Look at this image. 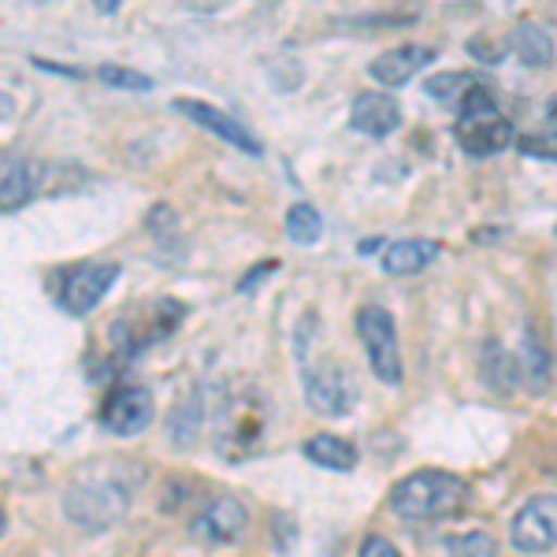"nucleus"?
Instances as JSON below:
<instances>
[{"mask_svg": "<svg viewBox=\"0 0 557 557\" xmlns=\"http://www.w3.org/2000/svg\"><path fill=\"white\" fill-rule=\"evenodd\" d=\"M472 502V491L465 480H457L450 472H412L406 480L394 483L391 491V509L409 524H438V520L461 517Z\"/></svg>", "mask_w": 557, "mask_h": 557, "instance_id": "f257e3e1", "label": "nucleus"}, {"mask_svg": "<svg viewBox=\"0 0 557 557\" xmlns=\"http://www.w3.org/2000/svg\"><path fill=\"white\" fill-rule=\"evenodd\" d=\"M215 450L227 461H242V457H253L264 443L268 431V401L257 386L246 391H231L227 398L215 409Z\"/></svg>", "mask_w": 557, "mask_h": 557, "instance_id": "f03ea898", "label": "nucleus"}, {"mask_svg": "<svg viewBox=\"0 0 557 557\" xmlns=\"http://www.w3.org/2000/svg\"><path fill=\"white\" fill-rule=\"evenodd\" d=\"M183 320V305L168 301V298H157L146 305V312H127L112 323V346H115V357L120 361H131L138 349H149L152 343L168 338L175 331V323Z\"/></svg>", "mask_w": 557, "mask_h": 557, "instance_id": "7ed1b4c3", "label": "nucleus"}, {"mask_svg": "<svg viewBox=\"0 0 557 557\" xmlns=\"http://www.w3.org/2000/svg\"><path fill=\"white\" fill-rule=\"evenodd\" d=\"M357 335H361V346L375 380L401 383V349H398V327H394L391 309H383V305H361L357 309Z\"/></svg>", "mask_w": 557, "mask_h": 557, "instance_id": "20e7f679", "label": "nucleus"}, {"mask_svg": "<svg viewBox=\"0 0 557 557\" xmlns=\"http://www.w3.org/2000/svg\"><path fill=\"white\" fill-rule=\"evenodd\" d=\"M127 491L120 487V483L112 480H78L71 483L67 491V517L75 520V524L89 528V532H97V528H108L112 520L123 517V509H127Z\"/></svg>", "mask_w": 557, "mask_h": 557, "instance_id": "39448f33", "label": "nucleus"}, {"mask_svg": "<svg viewBox=\"0 0 557 557\" xmlns=\"http://www.w3.org/2000/svg\"><path fill=\"white\" fill-rule=\"evenodd\" d=\"M115 278H120V264H108V260H83V264L60 272L57 298L71 317H86V312H94L97 301L112 290Z\"/></svg>", "mask_w": 557, "mask_h": 557, "instance_id": "423d86ee", "label": "nucleus"}, {"mask_svg": "<svg viewBox=\"0 0 557 557\" xmlns=\"http://www.w3.org/2000/svg\"><path fill=\"white\" fill-rule=\"evenodd\" d=\"M305 372V401L323 417H346L357 406V383L335 361L301 364Z\"/></svg>", "mask_w": 557, "mask_h": 557, "instance_id": "0eeeda50", "label": "nucleus"}, {"mask_svg": "<svg viewBox=\"0 0 557 557\" xmlns=\"http://www.w3.org/2000/svg\"><path fill=\"white\" fill-rule=\"evenodd\" d=\"M454 134H457V146L469 152V157L487 160L513 141V123L498 108H480V112H461Z\"/></svg>", "mask_w": 557, "mask_h": 557, "instance_id": "6e6552de", "label": "nucleus"}, {"mask_svg": "<svg viewBox=\"0 0 557 557\" xmlns=\"http://www.w3.org/2000/svg\"><path fill=\"white\" fill-rule=\"evenodd\" d=\"M513 546L520 554L557 550V498L539 494L513 517Z\"/></svg>", "mask_w": 557, "mask_h": 557, "instance_id": "1a4fd4ad", "label": "nucleus"}, {"mask_svg": "<svg viewBox=\"0 0 557 557\" xmlns=\"http://www.w3.org/2000/svg\"><path fill=\"white\" fill-rule=\"evenodd\" d=\"M152 412H157V401H152V394L146 386H115L101 409V424L112 431V435L131 438L149 428Z\"/></svg>", "mask_w": 557, "mask_h": 557, "instance_id": "9d476101", "label": "nucleus"}, {"mask_svg": "<svg viewBox=\"0 0 557 557\" xmlns=\"http://www.w3.org/2000/svg\"><path fill=\"white\" fill-rule=\"evenodd\" d=\"M175 112L190 115V120L197 123V127H205L209 134H215V138H220V141H227L231 149L246 152V157H260V152H264V146H260L257 134L249 131L246 123H238L235 115L220 112V108L201 104V101H175Z\"/></svg>", "mask_w": 557, "mask_h": 557, "instance_id": "9b49d317", "label": "nucleus"}, {"mask_svg": "<svg viewBox=\"0 0 557 557\" xmlns=\"http://www.w3.org/2000/svg\"><path fill=\"white\" fill-rule=\"evenodd\" d=\"M41 183H45V168L38 160L0 157V212H15L26 201H34Z\"/></svg>", "mask_w": 557, "mask_h": 557, "instance_id": "f8f14e48", "label": "nucleus"}, {"mask_svg": "<svg viewBox=\"0 0 557 557\" xmlns=\"http://www.w3.org/2000/svg\"><path fill=\"white\" fill-rule=\"evenodd\" d=\"M431 60H435V49L431 45H398V49H386L368 64V75L375 78L380 86H406L417 71H424Z\"/></svg>", "mask_w": 557, "mask_h": 557, "instance_id": "ddd939ff", "label": "nucleus"}, {"mask_svg": "<svg viewBox=\"0 0 557 557\" xmlns=\"http://www.w3.org/2000/svg\"><path fill=\"white\" fill-rule=\"evenodd\" d=\"M246 524H249V513L238 498H215L197 513L194 535L205 539V543H238Z\"/></svg>", "mask_w": 557, "mask_h": 557, "instance_id": "4468645a", "label": "nucleus"}, {"mask_svg": "<svg viewBox=\"0 0 557 557\" xmlns=\"http://www.w3.org/2000/svg\"><path fill=\"white\" fill-rule=\"evenodd\" d=\"M349 127L368 138H386L401 127V108L391 94H357L354 108H349Z\"/></svg>", "mask_w": 557, "mask_h": 557, "instance_id": "2eb2a0df", "label": "nucleus"}, {"mask_svg": "<svg viewBox=\"0 0 557 557\" xmlns=\"http://www.w3.org/2000/svg\"><path fill=\"white\" fill-rule=\"evenodd\" d=\"M435 260H438V242L401 238L383 249V272L386 275H417V272H424L428 264H435Z\"/></svg>", "mask_w": 557, "mask_h": 557, "instance_id": "dca6fc26", "label": "nucleus"}, {"mask_svg": "<svg viewBox=\"0 0 557 557\" xmlns=\"http://www.w3.org/2000/svg\"><path fill=\"white\" fill-rule=\"evenodd\" d=\"M301 450L312 465H320V469H331V472L357 469V446L338 435H327V431H323V435H312Z\"/></svg>", "mask_w": 557, "mask_h": 557, "instance_id": "f3484780", "label": "nucleus"}, {"mask_svg": "<svg viewBox=\"0 0 557 557\" xmlns=\"http://www.w3.org/2000/svg\"><path fill=\"white\" fill-rule=\"evenodd\" d=\"M513 52L528 67H546L554 60V38L543 30V26L528 23L513 34Z\"/></svg>", "mask_w": 557, "mask_h": 557, "instance_id": "a211bd4d", "label": "nucleus"}, {"mask_svg": "<svg viewBox=\"0 0 557 557\" xmlns=\"http://www.w3.org/2000/svg\"><path fill=\"white\" fill-rule=\"evenodd\" d=\"M475 86H483V78H480V75H469V71H450V75L428 78L424 94L431 97V101H443V104H461L465 97H469Z\"/></svg>", "mask_w": 557, "mask_h": 557, "instance_id": "6ab92c4d", "label": "nucleus"}, {"mask_svg": "<svg viewBox=\"0 0 557 557\" xmlns=\"http://www.w3.org/2000/svg\"><path fill=\"white\" fill-rule=\"evenodd\" d=\"M320 231H323V220L312 205L298 201V205L286 209V235H290V242H298V246H312V242L320 238Z\"/></svg>", "mask_w": 557, "mask_h": 557, "instance_id": "aec40b11", "label": "nucleus"}, {"mask_svg": "<svg viewBox=\"0 0 557 557\" xmlns=\"http://www.w3.org/2000/svg\"><path fill=\"white\" fill-rule=\"evenodd\" d=\"M483 375L494 391H513V386L524 380V368H520L506 349H487V361H483Z\"/></svg>", "mask_w": 557, "mask_h": 557, "instance_id": "412c9836", "label": "nucleus"}, {"mask_svg": "<svg viewBox=\"0 0 557 557\" xmlns=\"http://www.w3.org/2000/svg\"><path fill=\"white\" fill-rule=\"evenodd\" d=\"M494 539L487 532H469V535H450L446 539V554L450 557H494Z\"/></svg>", "mask_w": 557, "mask_h": 557, "instance_id": "4be33fe9", "label": "nucleus"}, {"mask_svg": "<svg viewBox=\"0 0 557 557\" xmlns=\"http://www.w3.org/2000/svg\"><path fill=\"white\" fill-rule=\"evenodd\" d=\"M97 78L115 89H152V78L141 75V71H131V67H115V64H104L97 67Z\"/></svg>", "mask_w": 557, "mask_h": 557, "instance_id": "5701e85b", "label": "nucleus"}, {"mask_svg": "<svg viewBox=\"0 0 557 557\" xmlns=\"http://www.w3.org/2000/svg\"><path fill=\"white\" fill-rule=\"evenodd\" d=\"M520 149H524L528 157L554 160V164H557V131H539V134H528V138H520Z\"/></svg>", "mask_w": 557, "mask_h": 557, "instance_id": "b1692460", "label": "nucleus"}, {"mask_svg": "<svg viewBox=\"0 0 557 557\" xmlns=\"http://www.w3.org/2000/svg\"><path fill=\"white\" fill-rule=\"evenodd\" d=\"M357 557H401V554H398V546H394L391 539L368 535L364 543H361V554H357Z\"/></svg>", "mask_w": 557, "mask_h": 557, "instance_id": "393cba45", "label": "nucleus"}, {"mask_svg": "<svg viewBox=\"0 0 557 557\" xmlns=\"http://www.w3.org/2000/svg\"><path fill=\"white\" fill-rule=\"evenodd\" d=\"M272 268H275V260H268V264H260V268H253V275H249V278H242V290H249V286H253V283H257V278H264L268 272H272Z\"/></svg>", "mask_w": 557, "mask_h": 557, "instance_id": "a878e982", "label": "nucleus"}, {"mask_svg": "<svg viewBox=\"0 0 557 557\" xmlns=\"http://www.w3.org/2000/svg\"><path fill=\"white\" fill-rule=\"evenodd\" d=\"M4 528H8V520H4V509H0V535H4Z\"/></svg>", "mask_w": 557, "mask_h": 557, "instance_id": "bb28decb", "label": "nucleus"}]
</instances>
